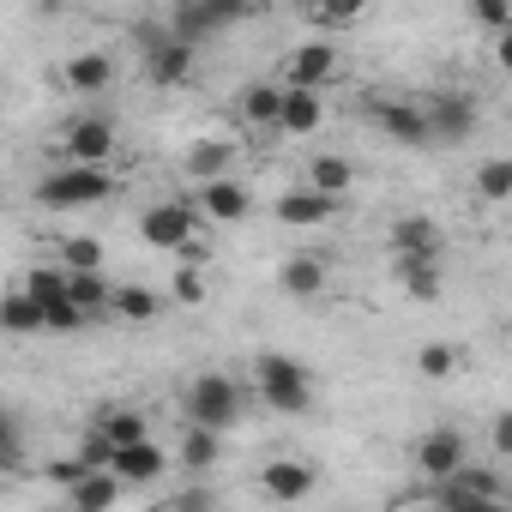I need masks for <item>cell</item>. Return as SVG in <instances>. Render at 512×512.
I'll return each mask as SVG.
<instances>
[{
	"label": "cell",
	"instance_id": "41",
	"mask_svg": "<svg viewBox=\"0 0 512 512\" xmlns=\"http://www.w3.org/2000/svg\"><path fill=\"white\" fill-rule=\"evenodd\" d=\"M494 452H512V416L506 410L494 416Z\"/></svg>",
	"mask_w": 512,
	"mask_h": 512
},
{
	"label": "cell",
	"instance_id": "27",
	"mask_svg": "<svg viewBox=\"0 0 512 512\" xmlns=\"http://www.w3.org/2000/svg\"><path fill=\"white\" fill-rule=\"evenodd\" d=\"M0 332H7V338H37L43 332V308L25 290H7V296H0Z\"/></svg>",
	"mask_w": 512,
	"mask_h": 512
},
{
	"label": "cell",
	"instance_id": "2",
	"mask_svg": "<svg viewBox=\"0 0 512 512\" xmlns=\"http://www.w3.org/2000/svg\"><path fill=\"white\" fill-rule=\"evenodd\" d=\"M139 241L157 247V253H187L199 260V211L193 199H157L139 211Z\"/></svg>",
	"mask_w": 512,
	"mask_h": 512
},
{
	"label": "cell",
	"instance_id": "30",
	"mask_svg": "<svg viewBox=\"0 0 512 512\" xmlns=\"http://www.w3.org/2000/svg\"><path fill=\"white\" fill-rule=\"evenodd\" d=\"M19 290H25L37 308H55V302H67V272H61V266H31Z\"/></svg>",
	"mask_w": 512,
	"mask_h": 512
},
{
	"label": "cell",
	"instance_id": "9",
	"mask_svg": "<svg viewBox=\"0 0 512 512\" xmlns=\"http://www.w3.org/2000/svg\"><path fill=\"white\" fill-rule=\"evenodd\" d=\"M338 79V49L326 43V37H314V43H302V49H290L284 55V73H278V85L284 91H320L326 97V85Z\"/></svg>",
	"mask_w": 512,
	"mask_h": 512
},
{
	"label": "cell",
	"instance_id": "11",
	"mask_svg": "<svg viewBox=\"0 0 512 512\" xmlns=\"http://www.w3.org/2000/svg\"><path fill=\"white\" fill-rule=\"evenodd\" d=\"M260 488H266V500H278V506H296V500H308V494L320 488V470H314L308 458H266V470H260Z\"/></svg>",
	"mask_w": 512,
	"mask_h": 512
},
{
	"label": "cell",
	"instance_id": "18",
	"mask_svg": "<svg viewBox=\"0 0 512 512\" xmlns=\"http://www.w3.org/2000/svg\"><path fill=\"white\" fill-rule=\"evenodd\" d=\"M326 284H332V266L320 260V253H290L284 272H278V290L290 302H314V296H326Z\"/></svg>",
	"mask_w": 512,
	"mask_h": 512
},
{
	"label": "cell",
	"instance_id": "23",
	"mask_svg": "<svg viewBox=\"0 0 512 512\" xmlns=\"http://www.w3.org/2000/svg\"><path fill=\"white\" fill-rule=\"evenodd\" d=\"M278 103H284V85H278V79H253V85H241V97H235V115H241L247 127L272 133V127H278Z\"/></svg>",
	"mask_w": 512,
	"mask_h": 512
},
{
	"label": "cell",
	"instance_id": "12",
	"mask_svg": "<svg viewBox=\"0 0 512 512\" xmlns=\"http://www.w3.org/2000/svg\"><path fill=\"white\" fill-rule=\"evenodd\" d=\"M247 7H229V0H205V7H175V19L163 25L175 43H187V49H199L211 31H223V25H235Z\"/></svg>",
	"mask_w": 512,
	"mask_h": 512
},
{
	"label": "cell",
	"instance_id": "16",
	"mask_svg": "<svg viewBox=\"0 0 512 512\" xmlns=\"http://www.w3.org/2000/svg\"><path fill=\"white\" fill-rule=\"evenodd\" d=\"M272 217H278L284 229H320V223L338 217V199H326V193H314V187H290V193H278Z\"/></svg>",
	"mask_w": 512,
	"mask_h": 512
},
{
	"label": "cell",
	"instance_id": "1",
	"mask_svg": "<svg viewBox=\"0 0 512 512\" xmlns=\"http://www.w3.org/2000/svg\"><path fill=\"white\" fill-rule=\"evenodd\" d=\"M253 386H260V398L278 410V416H308L314 410V374L284 356V350H266V356H253Z\"/></svg>",
	"mask_w": 512,
	"mask_h": 512
},
{
	"label": "cell",
	"instance_id": "21",
	"mask_svg": "<svg viewBox=\"0 0 512 512\" xmlns=\"http://www.w3.org/2000/svg\"><path fill=\"white\" fill-rule=\"evenodd\" d=\"M235 139H217V133H205V139H193L187 145V175L205 187V181H223V175H235Z\"/></svg>",
	"mask_w": 512,
	"mask_h": 512
},
{
	"label": "cell",
	"instance_id": "6",
	"mask_svg": "<svg viewBox=\"0 0 512 512\" xmlns=\"http://www.w3.org/2000/svg\"><path fill=\"white\" fill-rule=\"evenodd\" d=\"M422 121H428V139H434V145H464V139H476L482 109H476V97H464V91H428V97H422Z\"/></svg>",
	"mask_w": 512,
	"mask_h": 512
},
{
	"label": "cell",
	"instance_id": "14",
	"mask_svg": "<svg viewBox=\"0 0 512 512\" xmlns=\"http://www.w3.org/2000/svg\"><path fill=\"white\" fill-rule=\"evenodd\" d=\"M386 241H392L398 260H440V223H434V217H422V211L392 217Z\"/></svg>",
	"mask_w": 512,
	"mask_h": 512
},
{
	"label": "cell",
	"instance_id": "44",
	"mask_svg": "<svg viewBox=\"0 0 512 512\" xmlns=\"http://www.w3.org/2000/svg\"><path fill=\"white\" fill-rule=\"evenodd\" d=\"M55 512H67V506H55Z\"/></svg>",
	"mask_w": 512,
	"mask_h": 512
},
{
	"label": "cell",
	"instance_id": "26",
	"mask_svg": "<svg viewBox=\"0 0 512 512\" xmlns=\"http://www.w3.org/2000/svg\"><path fill=\"white\" fill-rule=\"evenodd\" d=\"M350 181H356V163H350V157L320 151V157L308 163V187H314V193H326V199H344V193H350Z\"/></svg>",
	"mask_w": 512,
	"mask_h": 512
},
{
	"label": "cell",
	"instance_id": "19",
	"mask_svg": "<svg viewBox=\"0 0 512 512\" xmlns=\"http://www.w3.org/2000/svg\"><path fill=\"white\" fill-rule=\"evenodd\" d=\"M61 79H67L73 97H103V91L115 85V55H103V49H79V55L61 67Z\"/></svg>",
	"mask_w": 512,
	"mask_h": 512
},
{
	"label": "cell",
	"instance_id": "32",
	"mask_svg": "<svg viewBox=\"0 0 512 512\" xmlns=\"http://www.w3.org/2000/svg\"><path fill=\"white\" fill-rule=\"evenodd\" d=\"M61 272H103V247L91 235H67L61 241Z\"/></svg>",
	"mask_w": 512,
	"mask_h": 512
},
{
	"label": "cell",
	"instance_id": "31",
	"mask_svg": "<svg viewBox=\"0 0 512 512\" xmlns=\"http://www.w3.org/2000/svg\"><path fill=\"white\" fill-rule=\"evenodd\" d=\"M476 193H482L488 205H506V199H512V163H506V157H488V163L476 169Z\"/></svg>",
	"mask_w": 512,
	"mask_h": 512
},
{
	"label": "cell",
	"instance_id": "39",
	"mask_svg": "<svg viewBox=\"0 0 512 512\" xmlns=\"http://www.w3.org/2000/svg\"><path fill=\"white\" fill-rule=\"evenodd\" d=\"M308 25L326 37V31H344V25H356V7H308Z\"/></svg>",
	"mask_w": 512,
	"mask_h": 512
},
{
	"label": "cell",
	"instance_id": "13",
	"mask_svg": "<svg viewBox=\"0 0 512 512\" xmlns=\"http://www.w3.org/2000/svg\"><path fill=\"white\" fill-rule=\"evenodd\" d=\"M121 488H145V482H163L169 476V452L157 446V440H139V446H127V452H115L109 464H103Z\"/></svg>",
	"mask_w": 512,
	"mask_h": 512
},
{
	"label": "cell",
	"instance_id": "5",
	"mask_svg": "<svg viewBox=\"0 0 512 512\" xmlns=\"http://www.w3.org/2000/svg\"><path fill=\"white\" fill-rule=\"evenodd\" d=\"M410 464H416V476L422 482H452L464 464H470V434L464 428H428V434H416V446H410Z\"/></svg>",
	"mask_w": 512,
	"mask_h": 512
},
{
	"label": "cell",
	"instance_id": "22",
	"mask_svg": "<svg viewBox=\"0 0 512 512\" xmlns=\"http://www.w3.org/2000/svg\"><path fill=\"white\" fill-rule=\"evenodd\" d=\"M67 488H73L67 494V512H115L121 506V482L109 470H79Z\"/></svg>",
	"mask_w": 512,
	"mask_h": 512
},
{
	"label": "cell",
	"instance_id": "28",
	"mask_svg": "<svg viewBox=\"0 0 512 512\" xmlns=\"http://www.w3.org/2000/svg\"><path fill=\"white\" fill-rule=\"evenodd\" d=\"M109 296H115L109 272H67V302H73L79 314H103Z\"/></svg>",
	"mask_w": 512,
	"mask_h": 512
},
{
	"label": "cell",
	"instance_id": "17",
	"mask_svg": "<svg viewBox=\"0 0 512 512\" xmlns=\"http://www.w3.org/2000/svg\"><path fill=\"white\" fill-rule=\"evenodd\" d=\"M320 127H326V97H320V91H284L272 133H284V139H314Z\"/></svg>",
	"mask_w": 512,
	"mask_h": 512
},
{
	"label": "cell",
	"instance_id": "40",
	"mask_svg": "<svg viewBox=\"0 0 512 512\" xmlns=\"http://www.w3.org/2000/svg\"><path fill=\"white\" fill-rule=\"evenodd\" d=\"M476 25H488V31H506V25H512V7H500V0H482V7H476Z\"/></svg>",
	"mask_w": 512,
	"mask_h": 512
},
{
	"label": "cell",
	"instance_id": "10",
	"mask_svg": "<svg viewBox=\"0 0 512 512\" xmlns=\"http://www.w3.org/2000/svg\"><path fill=\"white\" fill-rule=\"evenodd\" d=\"M145 79L151 85H163V91H175V85H187L193 79V67H199V49H187V43H175L169 31H145Z\"/></svg>",
	"mask_w": 512,
	"mask_h": 512
},
{
	"label": "cell",
	"instance_id": "25",
	"mask_svg": "<svg viewBox=\"0 0 512 512\" xmlns=\"http://www.w3.org/2000/svg\"><path fill=\"white\" fill-rule=\"evenodd\" d=\"M109 314H121L127 326H145V320H157V314H163V296H157L151 284H115Z\"/></svg>",
	"mask_w": 512,
	"mask_h": 512
},
{
	"label": "cell",
	"instance_id": "3",
	"mask_svg": "<svg viewBox=\"0 0 512 512\" xmlns=\"http://www.w3.org/2000/svg\"><path fill=\"white\" fill-rule=\"evenodd\" d=\"M241 410H247V392H241V380H229V374H199V380L187 386V428L229 434V428L241 422Z\"/></svg>",
	"mask_w": 512,
	"mask_h": 512
},
{
	"label": "cell",
	"instance_id": "35",
	"mask_svg": "<svg viewBox=\"0 0 512 512\" xmlns=\"http://www.w3.org/2000/svg\"><path fill=\"white\" fill-rule=\"evenodd\" d=\"M163 512H217V488L187 482V488H175V494H169V506H163Z\"/></svg>",
	"mask_w": 512,
	"mask_h": 512
},
{
	"label": "cell",
	"instance_id": "36",
	"mask_svg": "<svg viewBox=\"0 0 512 512\" xmlns=\"http://www.w3.org/2000/svg\"><path fill=\"white\" fill-rule=\"evenodd\" d=\"M169 290H175L181 308H199V302H205V272L187 260V266H175V284H169Z\"/></svg>",
	"mask_w": 512,
	"mask_h": 512
},
{
	"label": "cell",
	"instance_id": "24",
	"mask_svg": "<svg viewBox=\"0 0 512 512\" xmlns=\"http://www.w3.org/2000/svg\"><path fill=\"white\" fill-rule=\"evenodd\" d=\"M175 470H187V476H211L217 464H223V434H205V428H187L181 440H175V458H169Z\"/></svg>",
	"mask_w": 512,
	"mask_h": 512
},
{
	"label": "cell",
	"instance_id": "7",
	"mask_svg": "<svg viewBox=\"0 0 512 512\" xmlns=\"http://www.w3.org/2000/svg\"><path fill=\"white\" fill-rule=\"evenodd\" d=\"M115 145H121V133H115L109 115H73V121L61 127V157H67V169H103V163L115 157Z\"/></svg>",
	"mask_w": 512,
	"mask_h": 512
},
{
	"label": "cell",
	"instance_id": "20",
	"mask_svg": "<svg viewBox=\"0 0 512 512\" xmlns=\"http://www.w3.org/2000/svg\"><path fill=\"white\" fill-rule=\"evenodd\" d=\"M91 440H97V446L115 458V452H127V446L151 440V422H145L139 410H127V404H121V410H103V416L91 422Z\"/></svg>",
	"mask_w": 512,
	"mask_h": 512
},
{
	"label": "cell",
	"instance_id": "38",
	"mask_svg": "<svg viewBox=\"0 0 512 512\" xmlns=\"http://www.w3.org/2000/svg\"><path fill=\"white\" fill-rule=\"evenodd\" d=\"M91 326V314H79L73 302H55V308H43V332H85Z\"/></svg>",
	"mask_w": 512,
	"mask_h": 512
},
{
	"label": "cell",
	"instance_id": "37",
	"mask_svg": "<svg viewBox=\"0 0 512 512\" xmlns=\"http://www.w3.org/2000/svg\"><path fill=\"white\" fill-rule=\"evenodd\" d=\"M458 368V350H446V344H422V356H416V374H428V380H446Z\"/></svg>",
	"mask_w": 512,
	"mask_h": 512
},
{
	"label": "cell",
	"instance_id": "4",
	"mask_svg": "<svg viewBox=\"0 0 512 512\" xmlns=\"http://www.w3.org/2000/svg\"><path fill=\"white\" fill-rule=\"evenodd\" d=\"M115 193V175L109 169H55V175H43L37 181V205H49V211H85V205H103Z\"/></svg>",
	"mask_w": 512,
	"mask_h": 512
},
{
	"label": "cell",
	"instance_id": "8",
	"mask_svg": "<svg viewBox=\"0 0 512 512\" xmlns=\"http://www.w3.org/2000/svg\"><path fill=\"white\" fill-rule=\"evenodd\" d=\"M362 115H368L392 145H404V151H434L428 121H422V103H410V97H368Z\"/></svg>",
	"mask_w": 512,
	"mask_h": 512
},
{
	"label": "cell",
	"instance_id": "34",
	"mask_svg": "<svg viewBox=\"0 0 512 512\" xmlns=\"http://www.w3.org/2000/svg\"><path fill=\"white\" fill-rule=\"evenodd\" d=\"M464 494H476V500H500L506 494V482H500V470H488V464H464L458 476H452Z\"/></svg>",
	"mask_w": 512,
	"mask_h": 512
},
{
	"label": "cell",
	"instance_id": "33",
	"mask_svg": "<svg viewBox=\"0 0 512 512\" xmlns=\"http://www.w3.org/2000/svg\"><path fill=\"white\" fill-rule=\"evenodd\" d=\"M25 464V428H19V416L0 404V476L7 470H19Z\"/></svg>",
	"mask_w": 512,
	"mask_h": 512
},
{
	"label": "cell",
	"instance_id": "29",
	"mask_svg": "<svg viewBox=\"0 0 512 512\" xmlns=\"http://www.w3.org/2000/svg\"><path fill=\"white\" fill-rule=\"evenodd\" d=\"M398 284L410 302H434L440 296V260H398Z\"/></svg>",
	"mask_w": 512,
	"mask_h": 512
},
{
	"label": "cell",
	"instance_id": "43",
	"mask_svg": "<svg viewBox=\"0 0 512 512\" xmlns=\"http://www.w3.org/2000/svg\"><path fill=\"white\" fill-rule=\"evenodd\" d=\"M476 512H506V500H488V506H476Z\"/></svg>",
	"mask_w": 512,
	"mask_h": 512
},
{
	"label": "cell",
	"instance_id": "42",
	"mask_svg": "<svg viewBox=\"0 0 512 512\" xmlns=\"http://www.w3.org/2000/svg\"><path fill=\"white\" fill-rule=\"evenodd\" d=\"M392 512H434V506H428V500H416V494H410V500H398V506H392Z\"/></svg>",
	"mask_w": 512,
	"mask_h": 512
},
{
	"label": "cell",
	"instance_id": "15",
	"mask_svg": "<svg viewBox=\"0 0 512 512\" xmlns=\"http://www.w3.org/2000/svg\"><path fill=\"white\" fill-rule=\"evenodd\" d=\"M193 211H205L211 223H241V217L253 211V193H247V181L223 175V181H205V187L193 193Z\"/></svg>",
	"mask_w": 512,
	"mask_h": 512
}]
</instances>
